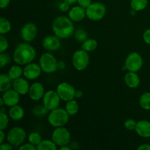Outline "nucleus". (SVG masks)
Wrapping results in <instances>:
<instances>
[{"instance_id": "obj_1", "label": "nucleus", "mask_w": 150, "mask_h": 150, "mask_svg": "<svg viewBox=\"0 0 150 150\" xmlns=\"http://www.w3.org/2000/svg\"><path fill=\"white\" fill-rule=\"evenodd\" d=\"M13 60L19 65H26L32 62L36 57V51L28 42H23L17 45L13 53Z\"/></svg>"}, {"instance_id": "obj_2", "label": "nucleus", "mask_w": 150, "mask_h": 150, "mask_svg": "<svg viewBox=\"0 0 150 150\" xmlns=\"http://www.w3.org/2000/svg\"><path fill=\"white\" fill-rule=\"evenodd\" d=\"M52 29L54 35L60 39L68 38L74 33V25L73 21L69 17L61 16H58L54 20L52 23Z\"/></svg>"}, {"instance_id": "obj_3", "label": "nucleus", "mask_w": 150, "mask_h": 150, "mask_svg": "<svg viewBox=\"0 0 150 150\" xmlns=\"http://www.w3.org/2000/svg\"><path fill=\"white\" fill-rule=\"evenodd\" d=\"M69 118L70 115L65 109L57 108L50 111L48 116V121L54 127H63L68 122Z\"/></svg>"}, {"instance_id": "obj_4", "label": "nucleus", "mask_w": 150, "mask_h": 150, "mask_svg": "<svg viewBox=\"0 0 150 150\" xmlns=\"http://www.w3.org/2000/svg\"><path fill=\"white\" fill-rule=\"evenodd\" d=\"M58 64L57 59L51 53H44L40 57L39 64L42 71L45 73H52L57 71L59 68Z\"/></svg>"}, {"instance_id": "obj_5", "label": "nucleus", "mask_w": 150, "mask_h": 150, "mask_svg": "<svg viewBox=\"0 0 150 150\" xmlns=\"http://www.w3.org/2000/svg\"><path fill=\"white\" fill-rule=\"evenodd\" d=\"M86 17L90 20L96 21L104 18L106 13V7L100 2L92 3L86 9Z\"/></svg>"}, {"instance_id": "obj_6", "label": "nucleus", "mask_w": 150, "mask_h": 150, "mask_svg": "<svg viewBox=\"0 0 150 150\" xmlns=\"http://www.w3.org/2000/svg\"><path fill=\"white\" fill-rule=\"evenodd\" d=\"M26 133L21 127H14L7 133V140L13 146H20L24 142Z\"/></svg>"}, {"instance_id": "obj_7", "label": "nucleus", "mask_w": 150, "mask_h": 150, "mask_svg": "<svg viewBox=\"0 0 150 150\" xmlns=\"http://www.w3.org/2000/svg\"><path fill=\"white\" fill-rule=\"evenodd\" d=\"M51 139L57 146L67 145L70 141V133L67 128L63 127H55L51 134Z\"/></svg>"}, {"instance_id": "obj_8", "label": "nucleus", "mask_w": 150, "mask_h": 150, "mask_svg": "<svg viewBox=\"0 0 150 150\" xmlns=\"http://www.w3.org/2000/svg\"><path fill=\"white\" fill-rule=\"evenodd\" d=\"M73 65L76 70L82 71L88 67L89 63V56L84 50H78L73 54Z\"/></svg>"}, {"instance_id": "obj_9", "label": "nucleus", "mask_w": 150, "mask_h": 150, "mask_svg": "<svg viewBox=\"0 0 150 150\" xmlns=\"http://www.w3.org/2000/svg\"><path fill=\"white\" fill-rule=\"evenodd\" d=\"M142 66H143V59L139 53H130L126 58L125 67L128 71L137 73L142 69Z\"/></svg>"}, {"instance_id": "obj_10", "label": "nucleus", "mask_w": 150, "mask_h": 150, "mask_svg": "<svg viewBox=\"0 0 150 150\" xmlns=\"http://www.w3.org/2000/svg\"><path fill=\"white\" fill-rule=\"evenodd\" d=\"M57 92L62 100L67 102L76 98V89L73 85L67 82L59 83L57 87Z\"/></svg>"}, {"instance_id": "obj_11", "label": "nucleus", "mask_w": 150, "mask_h": 150, "mask_svg": "<svg viewBox=\"0 0 150 150\" xmlns=\"http://www.w3.org/2000/svg\"><path fill=\"white\" fill-rule=\"evenodd\" d=\"M61 98L59 96L57 91L48 90L45 92L42 98V104L48 111H51L55 108H59Z\"/></svg>"}, {"instance_id": "obj_12", "label": "nucleus", "mask_w": 150, "mask_h": 150, "mask_svg": "<svg viewBox=\"0 0 150 150\" xmlns=\"http://www.w3.org/2000/svg\"><path fill=\"white\" fill-rule=\"evenodd\" d=\"M21 38L23 41L26 42H30L36 38L38 35V28L33 23H26L23 25L21 29Z\"/></svg>"}, {"instance_id": "obj_13", "label": "nucleus", "mask_w": 150, "mask_h": 150, "mask_svg": "<svg viewBox=\"0 0 150 150\" xmlns=\"http://www.w3.org/2000/svg\"><path fill=\"white\" fill-rule=\"evenodd\" d=\"M41 71L42 70L40 64L31 62L23 68V76L28 80H35L40 76Z\"/></svg>"}, {"instance_id": "obj_14", "label": "nucleus", "mask_w": 150, "mask_h": 150, "mask_svg": "<svg viewBox=\"0 0 150 150\" xmlns=\"http://www.w3.org/2000/svg\"><path fill=\"white\" fill-rule=\"evenodd\" d=\"M42 46L46 51H56L61 47L60 38L57 35H48L42 40Z\"/></svg>"}, {"instance_id": "obj_15", "label": "nucleus", "mask_w": 150, "mask_h": 150, "mask_svg": "<svg viewBox=\"0 0 150 150\" xmlns=\"http://www.w3.org/2000/svg\"><path fill=\"white\" fill-rule=\"evenodd\" d=\"M1 98L4 100V105L8 107L18 105L20 101V95L13 89H10L3 92Z\"/></svg>"}, {"instance_id": "obj_16", "label": "nucleus", "mask_w": 150, "mask_h": 150, "mask_svg": "<svg viewBox=\"0 0 150 150\" xmlns=\"http://www.w3.org/2000/svg\"><path fill=\"white\" fill-rule=\"evenodd\" d=\"M28 94L32 100L38 101L43 98L45 95V88L40 82H35L30 86Z\"/></svg>"}, {"instance_id": "obj_17", "label": "nucleus", "mask_w": 150, "mask_h": 150, "mask_svg": "<svg viewBox=\"0 0 150 150\" xmlns=\"http://www.w3.org/2000/svg\"><path fill=\"white\" fill-rule=\"evenodd\" d=\"M29 83L26 79L23 78H18V79L13 80V89H15L20 95H24L29 93Z\"/></svg>"}, {"instance_id": "obj_18", "label": "nucleus", "mask_w": 150, "mask_h": 150, "mask_svg": "<svg viewBox=\"0 0 150 150\" xmlns=\"http://www.w3.org/2000/svg\"><path fill=\"white\" fill-rule=\"evenodd\" d=\"M86 16V9L81 6H74L68 11V17L74 22H79Z\"/></svg>"}, {"instance_id": "obj_19", "label": "nucleus", "mask_w": 150, "mask_h": 150, "mask_svg": "<svg viewBox=\"0 0 150 150\" xmlns=\"http://www.w3.org/2000/svg\"><path fill=\"white\" fill-rule=\"evenodd\" d=\"M136 132L142 138L150 137V122L147 120H141L137 122Z\"/></svg>"}, {"instance_id": "obj_20", "label": "nucleus", "mask_w": 150, "mask_h": 150, "mask_svg": "<svg viewBox=\"0 0 150 150\" xmlns=\"http://www.w3.org/2000/svg\"><path fill=\"white\" fill-rule=\"evenodd\" d=\"M125 84L130 89L137 88L140 84V78L136 72L128 71L125 74L124 78Z\"/></svg>"}, {"instance_id": "obj_21", "label": "nucleus", "mask_w": 150, "mask_h": 150, "mask_svg": "<svg viewBox=\"0 0 150 150\" xmlns=\"http://www.w3.org/2000/svg\"><path fill=\"white\" fill-rule=\"evenodd\" d=\"M9 117L14 121H18L24 117V110L18 105L10 107L9 110Z\"/></svg>"}, {"instance_id": "obj_22", "label": "nucleus", "mask_w": 150, "mask_h": 150, "mask_svg": "<svg viewBox=\"0 0 150 150\" xmlns=\"http://www.w3.org/2000/svg\"><path fill=\"white\" fill-rule=\"evenodd\" d=\"M13 80L8 74L1 73L0 76V92L3 93L5 91L11 89V86H13Z\"/></svg>"}, {"instance_id": "obj_23", "label": "nucleus", "mask_w": 150, "mask_h": 150, "mask_svg": "<svg viewBox=\"0 0 150 150\" xmlns=\"http://www.w3.org/2000/svg\"><path fill=\"white\" fill-rule=\"evenodd\" d=\"M65 105V108L64 109L66 110L68 114L70 116H74L79 112V103L76 100H75L74 99L71 100H69L67 102H66Z\"/></svg>"}, {"instance_id": "obj_24", "label": "nucleus", "mask_w": 150, "mask_h": 150, "mask_svg": "<svg viewBox=\"0 0 150 150\" xmlns=\"http://www.w3.org/2000/svg\"><path fill=\"white\" fill-rule=\"evenodd\" d=\"M98 42L96 40L92 38H87L84 42H82V49L86 51V52H92L98 48Z\"/></svg>"}, {"instance_id": "obj_25", "label": "nucleus", "mask_w": 150, "mask_h": 150, "mask_svg": "<svg viewBox=\"0 0 150 150\" xmlns=\"http://www.w3.org/2000/svg\"><path fill=\"white\" fill-rule=\"evenodd\" d=\"M148 5V0H131L130 7L136 12L145 10Z\"/></svg>"}, {"instance_id": "obj_26", "label": "nucleus", "mask_w": 150, "mask_h": 150, "mask_svg": "<svg viewBox=\"0 0 150 150\" xmlns=\"http://www.w3.org/2000/svg\"><path fill=\"white\" fill-rule=\"evenodd\" d=\"M38 150H57V145L53 140H42L37 146Z\"/></svg>"}, {"instance_id": "obj_27", "label": "nucleus", "mask_w": 150, "mask_h": 150, "mask_svg": "<svg viewBox=\"0 0 150 150\" xmlns=\"http://www.w3.org/2000/svg\"><path fill=\"white\" fill-rule=\"evenodd\" d=\"M7 74L13 80H16L18 78H21L22 75H23V70L19 66V64L13 65L10 68Z\"/></svg>"}, {"instance_id": "obj_28", "label": "nucleus", "mask_w": 150, "mask_h": 150, "mask_svg": "<svg viewBox=\"0 0 150 150\" xmlns=\"http://www.w3.org/2000/svg\"><path fill=\"white\" fill-rule=\"evenodd\" d=\"M139 104L143 109L150 111V92H145L142 95L139 99Z\"/></svg>"}, {"instance_id": "obj_29", "label": "nucleus", "mask_w": 150, "mask_h": 150, "mask_svg": "<svg viewBox=\"0 0 150 150\" xmlns=\"http://www.w3.org/2000/svg\"><path fill=\"white\" fill-rule=\"evenodd\" d=\"M11 30V23L4 17H1L0 18V34L1 35H6Z\"/></svg>"}, {"instance_id": "obj_30", "label": "nucleus", "mask_w": 150, "mask_h": 150, "mask_svg": "<svg viewBox=\"0 0 150 150\" xmlns=\"http://www.w3.org/2000/svg\"><path fill=\"white\" fill-rule=\"evenodd\" d=\"M28 141L29 143L32 144L37 147V146L42 141V136L38 132H32L28 136Z\"/></svg>"}, {"instance_id": "obj_31", "label": "nucleus", "mask_w": 150, "mask_h": 150, "mask_svg": "<svg viewBox=\"0 0 150 150\" xmlns=\"http://www.w3.org/2000/svg\"><path fill=\"white\" fill-rule=\"evenodd\" d=\"M75 38L79 42H83L88 38L87 32L83 29H78L75 32Z\"/></svg>"}, {"instance_id": "obj_32", "label": "nucleus", "mask_w": 150, "mask_h": 150, "mask_svg": "<svg viewBox=\"0 0 150 150\" xmlns=\"http://www.w3.org/2000/svg\"><path fill=\"white\" fill-rule=\"evenodd\" d=\"M9 125L8 116L5 113L0 112V130H4L7 128Z\"/></svg>"}, {"instance_id": "obj_33", "label": "nucleus", "mask_w": 150, "mask_h": 150, "mask_svg": "<svg viewBox=\"0 0 150 150\" xmlns=\"http://www.w3.org/2000/svg\"><path fill=\"white\" fill-rule=\"evenodd\" d=\"M10 60H11V57H10V54L5 52L1 53L0 54V66L1 67H4V66L7 65L10 62Z\"/></svg>"}, {"instance_id": "obj_34", "label": "nucleus", "mask_w": 150, "mask_h": 150, "mask_svg": "<svg viewBox=\"0 0 150 150\" xmlns=\"http://www.w3.org/2000/svg\"><path fill=\"white\" fill-rule=\"evenodd\" d=\"M48 110L45 108V106H40V105H38L35 107L33 110V114L35 116H38V117H43L48 112Z\"/></svg>"}, {"instance_id": "obj_35", "label": "nucleus", "mask_w": 150, "mask_h": 150, "mask_svg": "<svg viewBox=\"0 0 150 150\" xmlns=\"http://www.w3.org/2000/svg\"><path fill=\"white\" fill-rule=\"evenodd\" d=\"M9 43L6 38H4V35H1L0 36V53L5 52L6 50L8 48Z\"/></svg>"}, {"instance_id": "obj_36", "label": "nucleus", "mask_w": 150, "mask_h": 150, "mask_svg": "<svg viewBox=\"0 0 150 150\" xmlns=\"http://www.w3.org/2000/svg\"><path fill=\"white\" fill-rule=\"evenodd\" d=\"M125 127L127 130H135L137 122L133 119H128L125 122Z\"/></svg>"}, {"instance_id": "obj_37", "label": "nucleus", "mask_w": 150, "mask_h": 150, "mask_svg": "<svg viewBox=\"0 0 150 150\" xmlns=\"http://www.w3.org/2000/svg\"><path fill=\"white\" fill-rule=\"evenodd\" d=\"M19 150H35L37 149V147L31 143L24 144L21 145L18 147Z\"/></svg>"}, {"instance_id": "obj_38", "label": "nucleus", "mask_w": 150, "mask_h": 150, "mask_svg": "<svg viewBox=\"0 0 150 150\" xmlns=\"http://www.w3.org/2000/svg\"><path fill=\"white\" fill-rule=\"evenodd\" d=\"M70 4H69V3L63 1L62 2L60 3L59 6V10H61L62 12H64V13H65V12H67L70 10Z\"/></svg>"}, {"instance_id": "obj_39", "label": "nucleus", "mask_w": 150, "mask_h": 150, "mask_svg": "<svg viewBox=\"0 0 150 150\" xmlns=\"http://www.w3.org/2000/svg\"><path fill=\"white\" fill-rule=\"evenodd\" d=\"M77 3L79 6L86 9L92 2V0H78Z\"/></svg>"}, {"instance_id": "obj_40", "label": "nucleus", "mask_w": 150, "mask_h": 150, "mask_svg": "<svg viewBox=\"0 0 150 150\" xmlns=\"http://www.w3.org/2000/svg\"><path fill=\"white\" fill-rule=\"evenodd\" d=\"M144 41L148 45H150V29H146L143 35Z\"/></svg>"}, {"instance_id": "obj_41", "label": "nucleus", "mask_w": 150, "mask_h": 150, "mask_svg": "<svg viewBox=\"0 0 150 150\" xmlns=\"http://www.w3.org/2000/svg\"><path fill=\"white\" fill-rule=\"evenodd\" d=\"M0 149L1 150H13V146L10 144L9 142L7 143H2L0 145Z\"/></svg>"}, {"instance_id": "obj_42", "label": "nucleus", "mask_w": 150, "mask_h": 150, "mask_svg": "<svg viewBox=\"0 0 150 150\" xmlns=\"http://www.w3.org/2000/svg\"><path fill=\"white\" fill-rule=\"evenodd\" d=\"M10 0H0V7L1 9L6 8L10 4Z\"/></svg>"}, {"instance_id": "obj_43", "label": "nucleus", "mask_w": 150, "mask_h": 150, "mask_svg": "<svg viewBox=\"0 0 150 150\" xmlns=\"http://www.w3.org/2000/svg\"><path fill=\"white\" fill-rule=\"evenodd\" d=\"M139 150H150V144H144L140 145L138 147Z\"/></svg>"}, {"instance_id": "obj_44", "label": "nucleus", "mask_w": 150, "mask_h": 150, "mask_svg": "<svg viewBox=\"0 0 150 150\" xmlns=\"http://www.w3.org/2000/svg\"><path fill=\"white\" fill-rule=\"evenodd\" d=\"M6 139V135L4 133V130H0V144L2 143H4V141Z\"/></svg>"}, {"instance_id": "obj_45", "label": "nucleus", "mask_w": 150, "mask_h": 150, "mask_svg": "<svg viewBox=\"0 0 150 150\" xmlns=\"http://www.w3.org/2000/svg\"><path fill=\"white\" fill-rule=\"evenodd\" d=\"M83 96V92L81 90H76V98H81Z\"/></svg>"}, {"instance_id": "obj_46", "label": "nucleus", "mask_w": 150, "mask_h": 150, "mask_svg": "<svg viewBox=\"0 0 150 150\" xmlns=\"http://www.w3.org/2000/svg\"><path fill=\"white\" fill-rule=\"evenodd\" d=\"M63 1H66V2H67V3H69V4L71 5V4H75V3L77 2L78 0H63Z\"/></svg>"}, {"instance_id": "obj_47", "label": "nucleus", "mask_w": 150, "mask_h": 150, "mask_svg": "<svg viewBox=\"0 0 150 150\" xmlns=\"http://www.w3.org/2000/svg\"><path fill=\"white\" fill-rule=\"evenodd\" d=\"M60 150H70V148L69 146H67V145L65 146H60Z\"/></svg>"}, {"instance_id": "obj_48", "label": "nucleus", "mask_w": 150, "mask_h": 150, "mask_svg": "<svg viewBox=\"0 0 150 150\" xmlns=\"http://www.w3.org/2000/svg\"><path fill=\"white\" fill-rule=\"evenodd\" d=\"M4 105V100L2 99V98H0V106L2 107Z\"/></svg>"}, {"instance_id": "obj_49", "label": "nucleus", "mask_w": 150, "mask_h": 150, "mask_svg": "<svg viewBox=\"0 0 150 150\" xmlns=\"http://www.w3.org/2000/svg\"><path fill=\"white\" fill-rule=\"evenodd\" d=\"M0 112H1V113H5L6 112L5 109H4V108H3V106L1 107V111H0Z\"/></svg>"}]
</instances>
